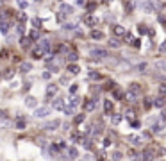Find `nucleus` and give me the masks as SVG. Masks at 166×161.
<instances>
[{
	"mask_svg": "<svg viewBox=\"0 0 166 161\" xmlns=\"http://www.w3.org/2000/svg\"><path fill=\"white\" fill-rule=\"evenodd\" d=\"M129 91L134 93V95H139V93H141V86H139L138 82H132V84H129Z\"/></svg>",
	"mask_w": 166,
	"mask_h": 161,
	"instance_id": "obj_12",
	"label": "nucleus"
},
{
	"mask_svg": "<svg viewBox=\"0 0 166 161\" xmlns=\"http://www.w3.org/2000/svg\"><path fill=\"white\" fill-rule=\"evenodd\" d=\"M154 151L152 149H147V151H143V154H141V158H143V161H152L154 160Z\"/></svg>",
	"mask_w": 166,
	"mask_h": 161,
	"instance_id": "obj_9",
	"label": "nucleus"
},
{
	"mask_svg": "<svg viewBox=\"0 0 166 161\" xmlns=\"http://www.w3.org/2000/svg\"><path fill=\"white\" fill-rule=\"evenodd\" d=\"M104 111L106 113H113V102L111 100H104Z\"/></svg>",
	"mask_w": 166,
	"mask_h": 161,
	"instance_id": "obj_22",
	"label": "nucleus"
},
{
	"mask_svg": "<svg viewBox=\"0 0 166 161\" xmlns=\"http://www.w3.org/2000/svg\"><path fill=\"white\" fill-rule=\"evenodd\" d=\"M129 142L134 143V145H141L143 140H141V136H138V134H131V136H129Z\"/></svg>",
	"mask_w": 166,
	"mask_h": 161,
	"instance_id": "obj_21",
	"label": "nucleus"
},
{
	"mask_svg": "<svg viewBox=\"0 0 166 161\" xmlns=\"http://www.w3.org/2000/svg\"><path fill=\"white\" fill-rule=\"evenodd\" d=\"M57 90H59V88H57V84H48V86H46V91H45L46 99L50 100V99H52V97H54V95L57 93Z\"/></svg>",
	"mask_w": 166,
	"mask_h": 161,
	"instance_id": "obj_4",
	"label": "nucleus"
},
{
	"mask_svg": "<svg viewBox=\"0 0 166 161\" xmlns=\"http://www.w3.org/2000/svg\"><path fill=\"white\" fill-rule=\"evenodd\" d=\"M84 120V115H79V116H75V124H80Z\"/></svg>",
	"mask_w": 166,
	"mask_h": 161,
	"instance_id": "obj_38",
	"label": "nucleus"
},
{
	"mask_svg": "<svg viewBox=\"0 0 166 161\" xmlns=\"http://www.w3.org/2000/svg\"><path fill=\"white\" fill-rule=\"evenodd\" d=\"M16 129H20V131L25 129V120H23V118H18V120H16Z\"/></svg>",
	"mask_w": 166,
	"mask_h": 161,
	"instance_id": "obj_28",
	"label": "nucleus"
},
{
	"mask_svg": "<svg viewBox=\"0 0 166 161\" xmlns=\"http://www.w3.org/2000/svg\"><path fill=\"white\" fill-rule=\"evenodd\" d=\"M61 2H63V0H61Z\"/></svg>",
	"mask_w": 166,
	"mask_h": 161,
	"instance_id": "obj_49",
	"label": "nucleus"
},
{
	"mask_svg": "<svg viewBox=\"0 0 166 161\" xmlns=\"http://www.w3.org/2000/svg\"><path fill=\"white\" fill-rule=\"evenodd\" d=\"M20 43H21V47H23V48H29V47L32 45V39H30L29 36H21V39H20Z\"/></svg>",
	"mask_w": 166,
	"mask_h": 161,
	"instance_id": "obj_18",
	"label": "nucleus"
},
{
	"mask_svg": "<svg viewBox=\"0 0 166 161\" xmlns=\"http://www.w3.org/2000/svg\"><path fill=\"white\" fill-rule=\"evenodd\" d=\"M89 79H100V75L95 73V72H89Z\"/></svg>",
	"mask_w": 166,
	"mask_h": 161,
	"instance_id": "obj_37",
	"label": "nucleus"
},
{
	"mask_svg": "<svg viewBox=\"0 0 166 161\" xmlns=\"http://www.w3.org/2000/svg\"><path fill=\"white\" fill-rule=\"evenodd\" d=\"M32 70V65L30 63H20V72L21 73H27V72H30Z\"/></svg>",
	"mask_w": 166,
	"mask_h": 161,
	"instance_id": "obj_20",
	"label": "nucleus"
},
{
	"mask_svg": "<svg viewBox=\"0 0 166 161\" xmlns=\"http://www.w3.org/2000/svg\"><path fill=\"white\" fill-rule=\"evenodd\" d=\"M84 4H86L84 0H77V5H84Z\"/></svg>",
	"mask_w": 166,
	"mask_h": 161,
	"instance_id": "obj_45",
	"label": "nucleus"
},
{
	"mask_svg": "<svg viewBox=\"0 0 166 161\" xmlns=\"http://www.w3.org/2000/svg\"><path fill=\"white\" fill-rule=\"evenodd\" d=\"M9 27H11L9 20H2V22H0V32H2V34H7V32H9Z\"/></svg>",
	"mask_w": 166,
	"mask_h": 161,
	"instance_id": "obj_15",
	"label": "nucleus"
},
{
	"mask_svg": "<svg viewBox=\"0 0 166 161\" xmlns=\"http://www.w3.org/2000/svg\"><path fill=\"white\" fill-rule=\"evenodd\" d=\"M138 30H139V34H147L148 32V29L145 25H138Z\"/></svg>",
	"mask_w": 166,
	"mask_h": 161,
	"instance_id": "obj_32",
	"label": "nucleus"
},
{
	"mask_svg": "<svg viewBox=\"0 0 166 161\" xmlns=\"http://www.w3.org/2000/svg\"><path fill=\"white\" fill-rule=\"evenodd\" d=\"M111 120H113V124H114V125H118V124L122 122V116H120V115H114V116H113Z\"/></svg>",
	"mask_w": 166,
	"mask_h": 161,
	"instance_id": "obj_31",
	"label": "nucleus"
},
{
	"mask_svg": "<svg viewBox=\"0 0 166 161\" xmlns=\"http://www.w3.org/2000/svg\"><path fill=\"white\" fill-rule=\"evenodd\" d=\"M161 52H166V41L161 45Z\"/></svg>",
	"mask_w": 166,
	"mask_h": 161,
	"instance_id": "obj_44",
	"label": "nucleus"
},
{
	"mask_svg": "<svg viewBox=\"0 0 166 161\" xmlns=\"http://www.w3.org/2000/svg\"><path fill=\"white\" fill-rule=\"evenodd\" d=\"M18 5H20L21 9H25V7H27V2H23V0H18Z\"/></svg>",
	"mask_w": 166,
	"mask_h": 161,
	"instance_id": "obj_41",
	"label": "nucleus"
},
{
	"mask_svg": "<svg viewBox=\"0 0 166 161\" xmlns=\"http://www.w3.org/2000/svg\"><path fill=\"white\" fill-rule=\"evenodd\" d=\"M13 75H14V72H13V70H7V73H4V77H5V79H11Z\"/></svg>",
	"mask_w": 166,
	"mask_h": 161,
	"instance_id": "obj_35",
	"label": "nucleus"
},
{
	"mask_svg": "<svg viewBox=\"0 0 166 161\" xmlns=\"http://www.w3.org/2000/svg\"><path fill=\"white\" fill-rule=\"evenodd\" d=\"M38 47H39V48H43L45 52H50V41H48V39H39Z\"/></svg>",
	"mask_w": 166,
	"mask_h": 161,
	"instance_id": "obj_16",
	"label": "nucleus"
},
{
	"mask_svg": "<svg viewBox=\"0 0 166 161\" xmlns=\"http://www.w3.org/2000/svg\"><path fill=\"white\" fill-rule=\"evenodd\" d=\"M59 125H61V122H59V120H50L48 124H45V127H43V129H46V131H55Z\"/></svg>",
	"mask_w": 166,
	"mask_h": 161,
	"instance_id": "obj_8",
	"label": "nucleus"
},
{
	"mask_svg": "<svg viewBox=\"0 0 166 161\" xmlns=\"http://www.w3.org/2000/svg\"><path fill=\"white\" fill-rule=\"evenodd\" d=\"M134 5H136V2H134V0H127V2H125V9H127L129 13L134 9Z\"/></svg>",
	"mask_w": 166,
	"mask_h": 161,
	"instance_id": "obj_26",
	"label": "nucleus"
},
{
	"mask_svg": "<svg viewBox=\"0 0 166 161\" xmlns=\"http://www.w3.org/2000/svg\"><path fill=\"white\" fill-rule=\"evenodd\" d=\"M77 90H79L77 84H72V86H70V93H77Z\"/></svg>",
	"mask_w": 166,
	"mask_h": 161,
	"instance_id": "obj_36",
	"label": "nucleus"
},
{
	"mask_svg": "<svg viewBox=\"0 0 166 161\" xmlns=\"http://www.w3.org/2000/svg\"><path fill=\"white\" fill-rule=\"evenodd\" d=\"M109 45H111L113 48H118V47H120V41H118V39H111V41H109Z\"/></svg>",
	"mask_w": 166,
	"mask_h": 161,
	"instance_id": "obj_33",
	"label": "nucleus"
},
{
	"mask_svg": "<svg viewBox=\"0 0 166 161\" xmlns=\"http://www.w3.org/2000/svg\"><path fill=\"white\" fill-rule=\"evenodd\" d=\"M113 160H122V152H114V154H113Z\"/></svg>",
	"mask_w": 166,
	"mask_h": 161,
	"instance_id": "obj_39",
	"label": "nucleus"
},
{
	"mask_svg": "<svg viewBox=\"0 0 166 161\" xmlns=\"http://www.w3.org/2000/svg\"><path fill=\"white\" fill-rule=\"evenodd\" d=\"M84 22H86L88 25H95V23H97V18H95V16H86Z\"/></svg>",
	"mask_w": 166,
	"mask_h": 161,
	"instance_id": "obj_27",
	"label": "nucleus"
},
{
	"mask_svg": "<svg viewBox=\"0 0 166 161\" xmlns=\"http://www.w3.org/2000/svg\"><path fill=\"white\" fill-rule=\"evenodd\" d=\"M152 104H154L156 108H165V106H166V97H157Z\"/></svg>",
	"mask_w": 166,
	"mask_h": 161,
	"instance_id": "obj_17",
	"label": "nucleus"
},
{
	"mask_svg": "<svg viewBox=\"0 0 166 161\" xmlns=\"http://www.w3.org/2000/svg\"><path fill=\"white\" fill-rule=\"evenodd\" d=\"M66 70L72 73V75H77L79 72H80V68H79V65H75V63H70L68 66H66Z\"/></svg>",
	"mask_w": 166,
	"mask_h": 161,
	"instance_id": "obj_11",
	"label": "nucleus"
},
{
	"mask_svg": "<svg viewBox=\"0 0 166 161\" xmlns=\"http://www.w3.org/2000/svg\"><path fill=\"white\" fill-rule=\"evenodd\" d=\"M91 38H93V39H102L104 34H102L100 30H91Z\"/></svg>",
	"mask_w": 166,
	"mask_h": 161,
	"instance_id": "obj_25",
	"label": "nucleus"
},
{
	"mask_svg": "<svg viewBox=\"0 0 166 161\" xmlns=\"http://www.w3.org/2000/svg\"><path fill=\"white\" fill-rule=\"evenodd\" d=\"M77 59H79V54H77V52H73V50H72V52H68V61L75 63Z\"/></svg>",
	"mask_w": 166,
	"mask_h": 161,
	"instance_id": "obj_24",
	"label": "nucleus"
},
{
	"mask_svg": "<svg viewBox=\"0 0 166 161\" xmlns=\"http://www.w3.org/2000/svg\"><path fill=\"white\" fill-rule=\"evenodd\" d=\"M43 79H50V72H45L43 73Z\"/></svg>",
	"mask_w": 166,
	"mask_h": 161,
	"instance_id": "obj_43",
	"label": "nucleus"
},
{
	"mask_svg": "<svg viewBox=\"0 0 166 161\" xmlns=\"http://www.w3.org/2000/svg\"><path fill=\"white\" fill-rule=\"evenodd\" d=\"M50 111H52V108H48V106L36 108V109H34V116H38V118H45V116L50 115Z\"/></svg>",
	"mask_w": 166,
	"mask_h": 161,
	"instance_id": "obj_2",
	"label": "nucleus"
},
{
	"mask_svg": "<svg viewBox=\"0 0 166 161\" xmlns=\"http://www.w3.org/2000/svg\"><path fill=\"white\" fill-rule=\"evenodd\" d=\"M72 13H73V7H72V5H68V4H61V14L68 16V14H72Z\"/></svg>",
	"mask_w": 166,
	"mask_h": 161,
	"instance_id": "obj_10",
	"label": "nucleus"
},
{
	"mask_svg": "<svg viewBox=\"0 0 166 161\" xmlns=\"http://www.w3.org/2000/svg\"><path fill=\"white\" fill-rule=\"evenodd\" d=\"M66 154H68V158H70V160H77V158H79V151H77L75 147L66 149Z\"/></svg>",
	"mask_w": 166,
	"mask_h": 161,
	"instance_id": "obj_14",
	"label": "nucleus"
},
{
	"mask_svg": "<svg viewBox=\"0 0 166 161\" xmlns=\"http://www.w3.org/2000/svg\"><path fill=\"white\" fill-rule=\"evenodd\" d=\"M143 9H145V11H148V13H150V11H152V9H154V5H152V2H145V4H143Z\"/></svg>",
	"mask_w": 166,
	"mask_h": 161,
	"instance_id": "obj_29",
	"label": "nucleus"
},
{
	"mask_svg": "<svg viewBox=\"0 0 166 161\" xmlns=\"http://www.w3.org/2000/svg\"><path fill=\"white\" fill-rule=\"evenodd\" d=\"M95 108H97V102H95L93 99H88V100L84 102V109H86V111H93Z\"/></svg>",
	"mask_w": 166,
	"mask_h": 161,
	"instance_id": "obj_13",
	"label": "nucleus"
},
{
	"mask_svg": "<svg viewBox=\"0 0 166 161\" xmlns=\"http://www.w3.org/2000/svg\"><path fill=\"white\" fill-rule=\"evenodd\" d=\"M34 2H41V0H34Z\"/></svg>",
	"mask_w": 166,
	"mask_h": 161,
	"instance_id": "obj_48",
	"label": "nucleus"
},
{
	"mask_svg": "<svg viewBox=\"0 0 166 161\" xmlns=\"http://www.w3.org/2000/svg\"><path fill=\"white\" fill-rule=\"evenodd\" d=\"M161 91H163V93H166V86H163V88H161Z\"/></svg>",
	"mask_w": 166,
	"mask_h": 161,
	"instance_id": "obj_46",
	"label": "nucleus"
},
{
	"mask_svg": "<svg viewBox=\"0 0 166 161\" xmlns=\"http://www.w3.org/2000/svg\"><path fill=\"white\" fill-rule=\"evenodd\" d=\"M131 160H132V161H138V160H139V154L132 151V152H131Z\"/></svg>",
	"mask_w": 166,
	"mask_h": 161,
	"instance_id": "obj_34",
	"label": "nucleus"
},
{
	"mask_svg": "<svg viewBox=\"0 0 166 161\" xmlns=\"http://www.w3.org/2000/svg\"><path fill=\"white\" fill-rule=\"evenodd\" d=\"M7 127H11V120H9V116H7L5 113H2V115H0V131H4V129H7Z\"/></svg>",
	"mask_w": 166,
	"mask_h": 161,
	"instance_id": "obj_3",
	"label": "nucleus"
},
{
	"mask_svg": "<svg viewBox=\"0 0 166 161\" xmlns=\"http://www.w3.org/2000/svg\"><path fill=\"white\" fill-rule=\"evenodd\" d=\"M163 118H165V120H166V109H165V113H163Z\"/></svg>",
	"mask_w": 166,
	"mask_h": 161,
	"instance_id": "obj_47",
	"label": "nucleus"
},
{
	"mask_svg": "<svg viewBox=\"0 0 166 161\" xmlns=\"http://www.w3.org/2000/svg\"><path fill=\"white\" fill-rule=\"evenodd\" d=\"M25 106L30 108V109H36V108H38V99H36V97H27V99H25Z\"/></svg>",
	"mask_w": 166,
	"mask_h": 161,
	"instance_id": "obj_7",
	"label": "nucleus"
},
{
	"mask_svg": "<svg viewBox=\"0 0 166 161\" xmlns=\"http://www.w3.org/2000/svg\"><path fill=\"white\" fill-rule=\"evenodd\" d=\"M113 34L118 36V38H122V36L127 34V30H125V27H122V25H113Z\"/></svg>",
	"mask_w": 166,
	"mask_h": 161,
	"instance_id": "obj_5",
	"label": "nucleus"
},
{
	"mask_svg": "<svg viewBox=\"0 0 166 161\" xmlns=\"http://www.w3.org/2000/svg\"><path fill=\"white\" fill-rule=\"evenodd\" d=\"M64 29H66V30H73V29H75V25H72V23H66V25H64Z\"/></svg>",
	"mask_w": 166,
	"mask_h": 161,
	"instance_id": "obj_42",
	"label": "nucleus"
},
{
	"mask_svg": "<svg viewBox=\"0 0 166 161\" xmlns=\"http://www.w3.org/2000/svg\"><path fill=\"white\" fill-rule=\"evenodd\" d=\"M32 25H34L36 29H41V20H39V18H34V20H32Z\"/></svg>",
	"mask_w": 166,
	"mask_h": 161,
	"instance_id": "obj_30",
	"label": "nucleus"
},
{
	"mask_svg": "<svg viewBox=\"0 0 166 161\" xmlns=\"http://www.w3.org/2000/svg\"><path fill=\"white\" fill-rule=\"evenodd\" d=\"M89 56L93 59H106V57H109L107 50H104V48H91L89 50Z\"/></svg>",
	"mask_w": 166,
	"mask_h": 161,
	"instance_id": "obj_1",
	"label": "nucleus"
},
{
	"mask_svg": "<svg viewBox=\"0 0 166 161\" xmlns=\"http://www.w3.org/2000/svg\"><path fill=\"white\" fill-rule=\"evenodd\" d=\"M29 38H30L32 41H34V39H39V29H32V30H30V36H29Z\"/></svg>",
	"mask_w": 166,
	"mask_h": 161,
	"instance_id": "obj_23",
	"label": "nucleus"
},
{
	"mask_svg": "<svg viewBox=\"0 0 166 161\" xmlns=\"http://www.w3.org/2000/svg\"><path fill=\"white\" fill-rule=\"evenodd\" d=\"M156 68H159V70H166V65H165V63H157Z\"/></svg>",
	"mask_w": 166,
	"mask_h": 161,
	"instance_id": "obj_40",
	"label": "nucleus"
},
{
	"mask_svg": "<svg viewBox=\"0 0 166 161\" xmlns=\"http://www.w3.org/2000/svg\"><path fill=\"white\" fill-rule=\"evenodd\" d=\"M54 108H55V109H61V111H63V109L66 108V102H64L63 99H55V100H54Z\"/></svg>",
	"mask_w": 166,
	"mask_h": 161,
	"instance_id": "obj_19",
	"label": "nucleus"
},
{
	"mask_svg": "<svg viewBox=\"0 0 166 161\" xmlns=\"http://www.w3.org/2000/svg\"><path fill=\"white\" fill-rule=\"evenodd\" d=\"M45 54H46V52H45L43 48H39L38 45H36V47L32 48V57H34V59H41V57H43Z\"/></svg>",
	"mask_w": 166,
	"mask_h": 161,
	"instance_id": "obj_6",
	"label": "nucleus"
}]
</instances>
